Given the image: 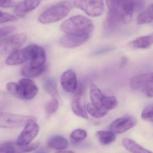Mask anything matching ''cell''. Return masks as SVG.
I'll return each mask as SVG.
<instances>
[{
	"label": "cell",
	"mask_w": 153,
	"mask_h": 153,
	"mask_svg": "<svg viewBox=\"0 0 153 153\" xmlns=\"http://www.w3.org/2000/svg\"><path fill=\"white\" fill-rule=\"evenodd\" d=\"M122 143L124 147L131 153H153L132 139L125 138L123 139Z\"/></svg>",
	"instance_id": "21"
},
{
	"label": "cell",
	"mask_w": 153,
	"mask_h": 153,
	"mask_svg": "<svg viewBox=\"0 0 153 153\" xmlns=\"http://www.w3.org/2000/svg\"><path fill=\"white\" fill-rule=\"evenodd\" d=\"M55 153H75L74 152L72 151H67V150H60L56 152Z\"/></svg>",
	"instance_id": "38"
},
{
	"label": "cell",
	"mask_w": 153,
	"mask_h": 153,
	"mask_svg": "<svg viewBox=\"0 0 153 153\" xmlns=\"http://www.w3.org/2000/svg\"><path fill=\"white\" fill-rule=\"evenodd\" d=\"M40 0H24L15 6L14 12L18 17H24L35 10L40 4Z\"/></svg>",
	"instance_id": "15"
},
{
	"label": "cell",
	"mask_w": 153,
	"mask_h": 153,
	"mask_svg": "<svg viewBox=\"0 0 153 153\" xmlns=\"http://www.w3.org/2000/svg\"><path fill=\"white\" fill-rule=\"evenodd\" d=\"M34 153H49L47 150L45 148H41L37 150Z\"/></svg>",
	"instance_id": "37"
},
{
	"label": "cell",
	"mask_w": 153,
	"mask_h": 153,
	"mask_svg": "<svg viewBox=\"0 0 153 153\" xmlns=\"http://www.w3.org/2000/svg\"><path fill=\"white\" fill-rule=\"evenodd\" d=\"M153 105H149L146 106L142 112V119L147 121L152 122L153 120Z\"/></svg>",
	"instance_id": "31"
},
{
	"label": "cell",
	"mask_w": 153,
	"mask_h": 153,
	"mask_svg": "<svg viewBox=\"0 0 153 153\" xmlns=\"http://www.w3.org/2000/svg\"><path fill=\"white\" fill-rule=\"evenodd\" d=\"M47 145L51 149L60 151L68 147V142L65 137L62 136H54L49 139Z\"/></svg>",
	"instance_id": "19"
},
{
	"label": "cell",
	"mask_w": 153,
	"mask_h": 153,
	"mask_svg": "<svg viewBox=\"0 0 153 153\" xmlns=\"http://www.w3.org/2000/svg\"><path fill=\"white\" fill-rule=\"evenodd\" d=\"M7 91L13 96L24 100H31L37 94L38 88L35 82L28 78L20 79L18 83H8Z\"/></svg>",
	"instance_id": "2"
},
{
	"label": "cell",
	"mask_w": 153,
	"mask_h": 153,
	"mask_svg": "<svg viewBox=\"0 0 153 153\" xmlns=\"http://www.w3.org/2000/svg\"><path fill=\"white\" fill-rule=\"evenodd\" d=\"M39 146V143L27 146H20L16 142H8L0 144V153H27L36 150Z\"/></svg>",
	"instance_id": "10"
},
{
	"label": "cell",
	"mask_w": 153,
	"mask_h": 153,
	"mask_svg": "<svg viewBox=\"0 0 153 153\" xmlns=\"http://www.w3.org/2000/svg\"><path fill=\"white\" fill-rule=\"evenodd\" d=\"M130 86L132 90L142 92L147 97L152 98V73L133 76L130 80Z\"/></svg>",
	"instance_id": "4"
},
{
	"label": "cell",
	"mask_w": 153,
	"mask_h": 153,
	"mask_svg": "<svg viewBox=\"0 0 153 153\" xmlns=\"http://www.w3.org/2000/svg\"><path fill=\"white\" fill-rule=\"evenodd\" d=\"M46 61V54L45 51L42 48L37 45L31 59L29 65L33 68H39L45 65Z\"/></svg>",
	"instance_id": "18"
},
{
	"label": "cell",
	"mask_w": 153,
	"mask_h": 153,
	"mask_svg": "<svg viewBox=\"0 0 153 153\" xmlns=\"http://www.w3.org/2000/svg\"><path fill=\"white\" fill-rule=\"evenodd\" d=\"M117 104V100L116 97L114 96H107L104 95L102 105L103 107L108 111L116 108Z\"/></svg>",
	"instance_id": "28"
},
{
	"label": "cell",
	"mask_w": 153,
	"mask_h": 153,
	"mask_svg": "<svg viewBox=\"0 0 153 153\" xmlns=\"http://www.w3.org/2000/svg\"><path fill=\"white\" fill-rule=\"evenodd\" d=\"M116 10L120 14L123 23H130L134 12L133 0H119Z\"/></svg>",
	"instance_id": "12"
},
{
	"label": "cell",
	"mask_w": 153,
	"mask_h": 153,
	"mask_svg": "<svg viewBox=\"0 0 153 153\" xmlns=\"http://www.w3.org/2000/svg\"><path fill=\"white\" fill-rule=\"evenodd\" d=\"M104 96V94L97 85L94 84L91 85L90 88V98L91 101V103L96 108L105 109L107 110L103 107L102 105Z\"/></svg>",
	"instance_id": "17"
},
{
	"label": "cell",
	"mask_w": 153,
	"mask_h": 153,
	"mask_svg": "<svg viewBox=\"0 0 153 153\" xmlns=\"http://www.w3.org/2000/svg\"><path fill=\"white\" fill-rule=\"evenodd\" d=\"M27 36L24 33L10 36L0 40V53H11L19 50L26 42Z\"/></svg>",
	"instance_id": "7"
},
{
	"label": "cell",
	"mask_w": 153,
	"mask_h": 153,
	"mask_svg": "<svg viewBox=\"0 0 153 153\" xmlns=\"http://www.w3.org/2000/svg\"><path fill=\"white\" fill-rule=\"evenodd\" d=\"M44 88L47 92L54 98L58 96V91L56 82L52 78H48L46 79L44 84Z\"/></svg>",
	"instance_id": "26"
},
{
	"label": "cell",
	"mask_w": 153,
	"mask_h": 153,
	"mask_svg": "<svg viewBox=\"0 0 153 153\" xmlns=\"http://www.w3.org/2000/svg\"><path fill=\"white\" fill-rule=\"evenodd\" d=\"M86 110L90 115L96 118H99L104 117L108 112V111L104 109L96 108L91 103L87 104Z\"/></svg>",
	"instance_id": "27"
},
{
	"label": "cell",
	"mask_w": 153,
	"mask_h": 153,
	"mask_svg": "<svg viewBox=\"0 0 153 153\" xmlns=\"http://www.w3.org/2000/svg\"><path fill=\"white\" fill-rule=\"evenodd\" d=\"M59 106L58 101L55 99H52L46 104L45 107L46 112L48 114H52L57 111Z\"/></svg>",
	"instance_id": "30"
},
{
	"label": "cell",
	"mask_w": 153,
	"mask_h": 153,
	"mask_svg": "<svg viewBox=\"0 0 153 153\" xmlns=\"http://www.w3.org/2000/svg\"><path fill=\"white\" fill-rule=\"evenodd\" d=\"M121 23H123L120 14L117 11H109L104 23V27L107 31L115 30Z\"/></svg>",
	"instance_id": "16"
},
{
	"label": "cell",
	"mask_w": 153,
	"mask_h": 153,
	"mask_svg": "<svg viewBox=\"0 0 153 153\" xmlns=\"http://www.w3.org/2000/svg\"><path fill=\"white\" fill-rule=\"evenodd\" d=\"M34 117L33 116L0 112V128H12L21 127L25 126L29 120Z\"/></svg>",
	"instance_id": "6"
},
{
	"label": "cell",
	"mask_w": 153,
	"mask_h": 153,
	"mask_svg": "<svg viewBox=\"0 0 153 153\" xmlns=\"http://www.w3.org/2000/svg\"><path fill=\"white\" fill-rule=\"evenodd\" d=\"M136 124V120L134 118L131 117L119 118L110 124L109 130L115 134H122L134 127Z\"/></svg>",
	"instance_id": "11"
},
{
	"label": "cell",
	"mask_w": 153,
	"mask_h": 153,
	"mask_svg": "<svg viewBox=\"0 0 153 153\" xmlns=\"http://www.w3.org/2000/svg\"><path fill=\"white\" fill-rule=\"evenodd\" d=\"M37 46V45H30L22 49L14 51L8 56L5 63L9 65H16L26 62L31 59Z\"/></svg>",
	"instance_id": "8"
},
{
	"label": "cell",
	"mask_w": 153,
	"mask_h": 153,
	"mask_svg": "<svg viewBox=\"0 0 153 153\" xmlns=\"http://www.w3.org/2000/svg\"><path fill=\"white\" fill-rule=\"evenodd\" d=\"M15 5V3L13 0H0V7L1 8H10Z\"/></svg>",
	"instance_id": "36"
},
{
	"label": "cell",
	"mask_w": 153,
	"mask_h": 153,
	"mask_svg": "<svg viewBox=\"0 0 153 153\" xmlns=\"http://www.w3.org/2000/svg\"><path fill=\"white\" fill-rule=\"evenodd\" d=\"M109 11H116L119 0H105Z\"/></svg>",
	"instance_id": "35"
},
{
	"label": "cell",
	"mask_w": 153,
	"mask_h": 153,
	"mask_svg": "<svg viewBox=\"0 0 153 153\" xmlns=\"http://www.w3.org/2000/svg\"><path fill=\"white\" fill-rule=\"evenodd\" d=\"M90 38V35L76 36L67 34L60 39L61 45L66 48L77 47L84 44Z\"/></svg>",
	"instance_id": "14"
},
{
	"label": "cell",
	"mask_w": 153,
	"mask_h": 153,
	"mask_svg": "<svg viewBox=\"0 0 153 153\" xmlns=\"http://www.w3.org/2000/svg\"><path fill=\"white\" fill-rule=\"evenodd\" d=\"M87 135V132L84 129H77L72 132L71 138L75 142H79L84 140Z\"/></svg>",
	"instance_id": "29"
},
{
	"label": "cell",
	"mask_w": 153,
	"mask_h": 153,
	"mask_svg": "<svg viewBox=\"0 0 153 153\" xmlns=\"http://www.w3.org/2000/svg\"><path fill=\"white\" fill-rule=\"evenodd\" d=\"M96 137L102 144L107 145L115 142V134L111 131H99L96 133Z\"/></svg>",
	"instance_id": "24"
},
{
	"label": "cell",
	"mask_w": 153,
	"mask_h": 153,
	"mask_svg": "<svg viewBox=\"0 0 153 153\" xmlns=\"http://www.w3.org/2000/svg\"><path fill=\"white\" fill-rule=\"evenodd\" d=\"M72 4L69 1H63L49 7L40 15L39 21L46 24L61 20L69 13Z\"/></svg>",
	"instance_id": "3"
},
{
	"label": "cell",
	"mask_w": 153,
	"mask_h": 153,
	"mask_svg": "<svg viewBox=\"0 0 153 153\" xmlns=\"http://www.w3.org/2000/svg\"><path fill=\"white\" fill-rule=\"evenodd\" d=\"M46 65L39 68H33L31 67L29 65H27L22 68L21 73L25 77H36L42 74L46 71Z\"/></svg>",
	"instance_id": "23"
},
{
	"label": "cell",
	"mask_w": 153,
	"mask_h": 153,
	"mask_svg": "<svg viewBox=\"0 0 153 153\" xmlns=\"http://www.w3.org/2000/svg\"><path fill=\"white\" fill-rule=\"evenodd\" d=\"M153 4H151L146 10L142 12L137 17V22L138 25L147 24L153 22Z\"/></svg>",
	"instance_id": "25"
},
{
	"label": "cell",
	"mask_w": 153,
	"mask_h": 153,
	"mask_svg": "<svg viewBox=\"0 0 153 153\" xmlns=\"http://www.w3.org/2000/svg\"><path fill=\"white\" fill-rule=\"evenodd\" d=\"M134 11H137L143 10L145 6V0H133Z\"/></svg>",
	"instance_id": "34"
},
{
	"label": "cell",
	"mask_w": 153,
	"mask_h": 153,
	"mask_svg": "<svg viewBox=\"0 0 153 153\" xmlns=\"http://www.w3.org/2000/svg\"><path fill=\"white\" fill-rule=\"evenodd\" d=\"M60 29L69 35H90L94 29V24L90 19L83 16H73L61 24Z\"/></svg>",
	"instance_id": "1"
},
{
	"label": "cell",
	"mask_w": 153,
	"mask_h": 153,
	"mask_svg": "<svg viewBox=\"0 0 153 153\" xmlns=\"http://www.w3.org/2000/svg\"><path fill=\"white\" fill-rule=\"evenodd\" d=\"M17 20V18L14 15L0 11V24L12 22Z\"/></svg>",
	"instance_id": "32"
},
{
	"label": "cell",
	"mask_w": 153,
	"mask_h": 153,
	"mask_svg": "<svg viewBox=\"0 0 153 153\" xmlns=\"http://www.w3.org/2000/svg\"><path fill=\"white\" fill-rule=\"evenodd\" d=\"M153 42V35L152 34L137 38L130 42L129 45L134 48L146 49L150 48L152 45Z\"/></svg>",
	"instance_id": "20"
},
{
	"label": "cell",
	"mask_w": 153,
	"mask_h": 153,
	"mask_svg": "<svg viewBox=\"0 0 153 153\" xmlns=\"http://www.w3.org/2000/svg\"><path fill=\"white\" fill-rule=\"evenodd\" d=\"M81 95H77L76 99H75L72 102V110L73 112L76 116L85 119H88L89 117L86 112L85 107L81 102Z\"/></svg>",
	"instance_id": "22"
},
{
	"label": "cell",
	"mask_w": 153,
	"mask_h": 153,
	"mask_svg": "<svg viewBox=\"0 0 153 153\" xmlns=\"http://www.w3.org/2000/svg\"><path fill=\"white\" fill-rule=\"evenodd\" d=\"M73 4L91 17H98L105 9L103 0H76Z\"/></svg>",
	"instance_id": "5"
},
{
	"label": "cell",
	"mask_w": 153,
	"mask_h": 153,
	"mask_svg": "<svg viewBox=\"0 0 153 153\" xmlns=\"http://www.w3.org/2000/svg\"><path fill=\"white\" fill-rule=\"evenodd\" d=\"M15 30V27L13 26H6L0 27V38L11 34Z\"/></svg>",
	"instance_id": "33"
},
{
	"label": "cell",
	"mask_w": 153,
	"mask_h": 153,
	"mask_svg": "<svg viewBox=\"0 0 153 153\" xmlns=\"http://www.w3.org/2000/svg\"><path fill=\"white\" fill-rule=\"evenodd\" d=\"M36 121L37 119L34 117L27 122L16 141L17 144L20 146L28 145L37 136L39 131V127Z\"/></svg>",
	"instance_id": "9"
},
{
	"label": "cell",
	"mask_w": 153,
	"mask_h": 153,
	"mask_svg": "<svg viewBox=\"0 0 153 153\" xmlns=\"http://www.w3.org/2000/svg\"><path fill=\"white\" fill-rule=\"evenodd\" d=\"M61 85L65 91L74 93L77 88L76 76L72 70H68L63 74L60 78Z\"/></svg>",
	"instance_id": "13"
}]
</instances>
